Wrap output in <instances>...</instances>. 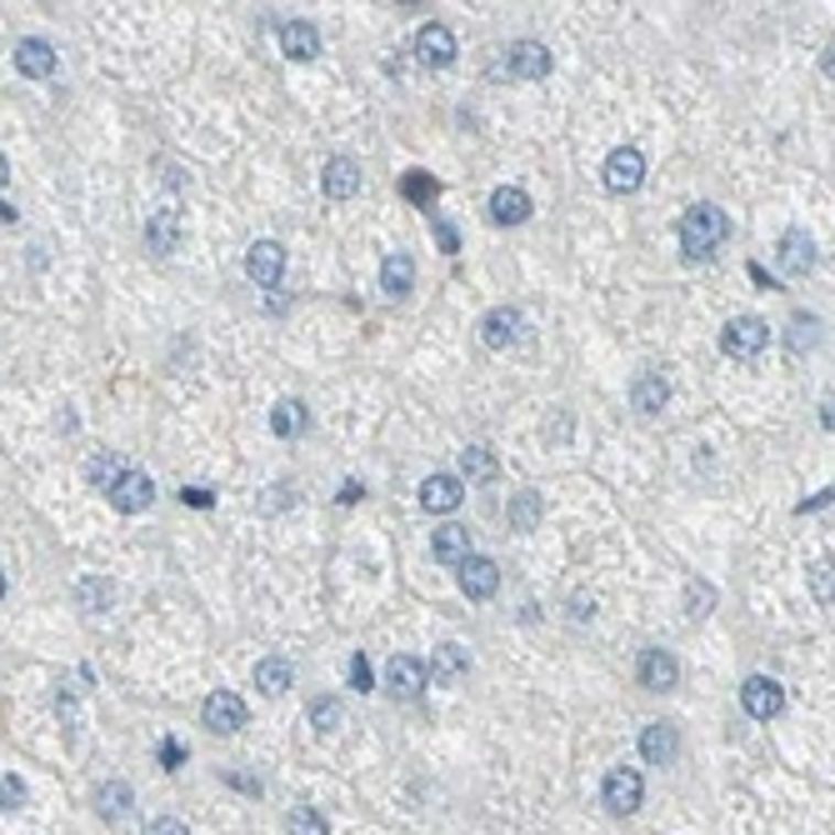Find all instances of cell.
<instances>
[{
  "instance_id": "6da1fadb",
  "label": "cell",
  "mask_w": 835,
  "mask_h": 835,
  "mask_svg": "<svg viewBox=\"0 0 835 835\" xmlns=\"http://www.w3.org/2000/svg\"><path fill=\"white\" fill-rule=\"evenodd\" d=\"M726 236H730V220H726V210L720 206H691L681 216V256L685 261H711L720 246H726Z\"/></svg>"
},
{
  "instance_id": "7a4b0ae2",
  "label": "cell",
  "mask_w": 835,
  "mask_h": 835,
  "mask_svg": "<svg viewBox=\"0 0 835 835\" xmlns=\"http://www.w3.org/2000/svg\"><path fill=\"white\" fill-rule=\"evenodd\" d=\"M551 66L555 61L541 41H516V45H506V55H500L490 71H496V76H510V80H545Z\"/></svg>"
},
{
  "instance_id": "3957f363",
  "label": "cell",
  "mask_w": 835,
  "mask_h": 835,
  "mask_svg": "<svg viewBox=\"0 0 835 835\" xmlns=\"http://www.w3.org/2000/svg\"><path fill=\"white\" fill-rule=\"evenodd\" d=\"M766 346H770V326L760 315H736V321H726V330H720V350H726L730 360H756Z\"/></svg>"
},
{
  "instance_id": "277c9868",
  "label": "cell",
  "mask_w": 835,
  "mask_h": 835,
  "mask_svg": "<svg viewBox=\"0 0 835 835\" xmlns=\"http://www.w3.org/2000/svg\"><path fill=\"white\" fill-rule=\"evenodd\" d=\"M525 315L516 311V305H490L486 315H480V346L486 350H510L525 340Z\"/></svg>"
},
{
  "instance_id": "5b68a950",
  "label": "cell",
  "mask_w": 835,
  "mask_h": 835,
  "mask_svg": "<svg viewBox=\"0 0 835 835\" xmlns=\"http://www.w3.org/2000/svg\"><path fill=\"white\" fill-rule=\"evenodd\" d=\"M640 801H646V781H640V770H630V766L606 770V785H600V805H606L610 815H636Z\"/></svg>"
},
{
  "instance_id": "8992f818",
  "label": "cell",
  "mask_w": 835,
  "mask_h": 835,
  "mask_svg": "<svg viewBox=\"0 0 835 835\" xmlns=\"http://www.w3.org/2000/svg\"><path fill=\"white\" fill-rule=\"evenodd\" d=\"M600 181H606L610 196L640 191V181H646V155H640L636 145H616V151L606 155V165H600Z\"/></svg>"
},
{
  "instance_id": "52a82bcc",
  "label": "cell",
  "mask_w": 835,
  "mask_h": 835,
  "mask_svg": "<svg viewBox=\"0 0 835 835\" xmlns=\"http://www.w3.org/2000/svg\"><path fill=\"white\" fill-rule=\"evenodd\" d=\"M246 720H250V711L236 691H210L206 705H200V726H206L210 736H236V730H246Z\"/></svg>"
},
{
  "instance_id": "ba28073f",
  "label": "cell",
  "mask_w": 835,
  "mask_h": 835,
  "mask_svg": "<svg viewBox=\"0 0 835 835\" xmlns=\"http://www.w3.org/2000/svg\"><path fill=\"white\" fill-rule=\"evenodd\" d=\"M740 705H746V716H756V720H776L785 711V685L776 681V675H746Z\"/></svg>"
},
{
  "instance_id": "9c48e42d",
  "label": "cell",
  "mask_w": 835,
  "mask_h": 835,
  "mask_svg": "<svg viewBox=\"0 0 835 835\" xmlns=\"http://www.w3.org/2000/svg\"><path fill=\"white\" fill-rule=\"evenodd\" d=\"M246 275H250V285L275 291L281 275H285V246L281 240H256V246L246 250Z\"/></svg>"
},
{
  "instance_id": "30bf717a",
  "label": "cell",
  "mask_w": 835,
  "mask_h": 835,
  "mask_svg": "<svg viewBox=\"0 0 835 835\" xmlns=\"http://www.w3.org/2000/svg\"><path fill=\"white\" fill-rule=\"evenodd\" d=\"M106 500L120 510V516H141V510L155 500V480L145 476V470H126V476L106 490Z\"/></svg>"
},
{
  "instance_id": "8fae6325",
  "label": "cell",
  "mask_w": 835,
  "mask_h": 835,
  "mask_svg": "<svg viewBox=\"0 0 835 835\" xmlns=\"http://www.w3.org/2000/svg\"><path fill=\"white\" fill-rule=\"evenodd\" d=\"M415 61L431 66V71H445L451 61H456V31L441 25V21H431L421 35H415Z\"/></svg>"
},
{
  "instance_id": "7c38bea8",
  "label": "cell",
  "mask_w": 835,
  "mask_h": 835,
  "mask_svg": "<svg viewBox=\"0 0 835 835\" xmlns=\"http://www.w3.org/2000/svg\"><path fill=\"white\" fill-rule=\"evenodd\" d=\"M425 661H415V655H391L386 661V691L395 695V701H415V695L425 691Z\"/></svg>"
},
{
  "instance_id": "4fadbf2b",
  "label": "cell",
  "mask_w": 835,
  "mask_h": 835,
  "mask_svg": "<svg viewBox=\"0 0 835 835\" xmlns=\"http://www.w3.org/2000/svg\"><path fill=\"white\" fill-rule=\"evenodd\" d=\"M675 681H681V661H675L671 651H661V646H651V651H640V685L655 695L675 691Z\"/></svg>"
},
{
  "instance_id": "5bb4252c",
  "label": "cell",
  "mask_w": 835,
  "mask_h": 835,
  "mask_svg": "<svg viewBox=\"0 0 835 835\" xmlns=\"http://www.w3.org/2000/svg\"><path fill=\"white\" fill-rule=\"evenodd\" d=\"M496 586H500V565L490 555H466L460 561V590H466V600H490Z\"/></svg>"
},
{
  "instance_id": "9a60e30c",
  "label": "cell",
  "mask_w": 835,
  "mask_h": 835,
  "mask_svg": "<svg viewBox=\"0 0 835 835\" xmlns=\"http://www.w3.org/2000/svg\"><path fill=\"white\" fill-rule=\"evenodd\" d=\"M466 500V486H460L456 476H445V470H435V476L421 480V506L431 510V516H451V510Z\"/></svg>"
},
{
  "instance_id": "2e32d148",
  "label": "cell",
  "mask_w": 835,
  "mask_h": 835,
  "mask_svg": "<svg viewBox=\"0 0 835 835\" xmlns=\"http://www.w3.org/2000/svg\"><path fill=\"white\" fill-rule=\"evenodd\" d=\"M665 401H671V380H665L661 370H640V376L630 380V405H636L640 415H661Z\"/></svg>"
},
{
  "instance_id": "e0dca14e",
  "label": "cell",
  "mask_w": 835,
  "mask_h": 835,
  "mask_svg": "<svg viewBox=\"0 0 835 835\" xmlns=\"http://www.w3.org/2000/svg\"><path fill=\"white\" fill-rule=\"evenodd\" d=\"M466 671H470V651H466V646H456V640L435 646L431 665H425V675H431L435 685H456V681H466Z\"/></svg>"
},
{
  "instance_id": "ac0fdd59",
  "label": "cell",
  "mask_w": 835,
  "mask_h": 835,
  "mask_svg": "<svg viewBox=\"0 0 835 835\" xmlns=\"http://www.w3.org/2000/svg\"><path fill=\"white\" fill-rule=\"evenodd\" d=\"M181 236H185V220L175 206H161L151 220H145V246H151L155 256H171V250L181 246Z\"/></svg>"
},
{
  "instance_id": "d6986e66",
  "label": "cell",
  "mask_w": 835,
  "mask_h": 835,
  "mask_svg": "<svg viewBox=\"0 0 835 835\" xmlns=\"http://www.w3.org/2000/svg\"><path fill=\"white\" fill-rule=\"evenodd\" d=\"M531 210L535 206L521 185H500V191H490V220H496V226H525Z\"/></svg>"
},
{
  "instance_id": "ffe728a7",
  "label": "cell",
  "mask_w": 835,
  "mask_h": 835,
  "mask_svg": "<svg viewBox=\"0 0 835 835\" xmlns=\"http://www.w3.org/2000/svg\"><path fill=\"white\" fill-rule=\"evenodd\" d=\"M15 71H21V76H31V80L55 76V45L41 41V35H25V41L15 45Z\"/></svg>"
},
{
  "instance_id": "44dd1931",
  "label": "cell",
  "mask_w": 835,
  "mask_h": 835,
  "mask_svg": "<svg viewBox=\"0 0 835 835\" xmlns=\"http://www.w3.org/2000/svg\"><path fill=\"white\" fill-rule=\"evenodd\" d=\"M640 756L651 760V766H671V760L681 756V736H675V726L655 720V726L640 730Z\"/></svg>"
},
{
  "instance_id": "7402d4cb",
  "label": "cell",
  "mask_w": 835,
  "mask_h": 835,
  "mask_svg": "<svg viewBox=\"0 0 835 835\" xmlns=\"http://www.w3.org/2000/svg\"><path fill=\"white\" fill-rule=\"evenodd\" d=\"M321 185H326L330 200H350L360 191V165L350 161V155H330L326 161V175H321Z\"/></svg>"
},
{
  "instance_id": "603a6c76",
  "label": "cell",
  "mask_w": 835,
  "mask_h": 835,
  "mask_svg": "<svg viewBox=\"0 0 835 835\" xmlns=\"http://www.w3.org/2000/svg\"><path fill=\"white\" fill-rule=\"evenodd\" d=\"M781 271L785 275H805V271H815V240L805 236V230H785L781 236Z\"/></svg>"
},
{
  "instance_id": "cb8c5ba5",
  "label": "cell",
  "mask_w": 835,
  "mask_h": 835,
  "mask_svg": "<svg viewBox=\"0 0 835 835\" xmlns=\"http://www.w3.org/2000/svg\"><path fill=\"white\" fill-rule=\"evenodd\" d=\"M281 51H285V61H315V55H321V31H315L311 21H285Z\"/></svg>"
},
{
  "instance_id": "d4e9b609",
  "label": "cell",
  "mask_w": 835,
  "mask_h": 835,
  "mask_svg": "<svg viewBox=\"0 0 835 835\" xmlns=\"http://www.w3.org/2000/svg\"><path fill=\"white\" fill-rule=\"evenodd\" d=\"M415 285V261L405 256V250H395V256H386V265H380V291L391 295V301H405Z\"/></svg>"
},
{
  "instance_id": "484cf974",
  "label": "cell",
  "mask_w": 835,
  "mask_h": 835,
  "mask_svg": "<svg viewBox=\"0 0 835 835\" xmlns=\"http://www.w3.org/2000/svg\"><path fill=\"white\" fill-rule=\"evenodd\" d=\"M431 555L441 565H460L470 555V531L466 525H441V531L431 535Z\"/></svg>"
},
{
  "instance_id": "4316f807",
  "label": "cell",
  "mask_w": 835,
  "mask_h": 835,
  "mask_svg": "<svg viewBox=\"0 0 835 835\" xmlns=\"http://www.w3.org/2000/svg\"><path fill=\"white\" fill-rule=\"evenodd\" d=\"M541 516H545L541 490H516V496H510L506 521L516 525V531H535V525H541Z\"/></svg>"
},
{
  "instance_id": "83f0119b",
  "label": "cell",
  "mask_w": 835,
  "mask_h": 835,
  "mask_svg": "<svg viewBox=\"0 0 835 835\" xmlns=\"http://www.w3.org/2000/svg\"><path fill=\"white\" fill-rule=\"evenodd\" d=\"M291 681H295V671L285 655H265V661L256 665V691H265V695H285Z\"/></svg>"
},
{
  "instance_id": "f1b7e54d",
  "label": "cell",
  "mask_w": 835,
  "mask_h": 835,
  "mask_svg": "<svg viewBox=\"0 0 835 835\" xmlns=\"http://www.w3.org/2000/svg\"><path fill=\"white\" fill-rule=\"evenodd\" d=\"M401 196L411 200L415 210H435V200H441V181L425 171H405L401 175Z\"/></svg>"
},
{
  "instance_id": "f546056e",
  "label": "cell",
  "mask_w": 835,
  "mask_h": 835,
  "mask_svg": "<svg viewBox=\"0 0 835 835\" xmlns=\"http://www.w3.org/2000/svg\"><path fill=\"white\" fill-rule=\"evenodd\" d=\"M110 600H116V586H110L106 575H86V581L76 586V606L86 610V616H100Z\"/></svg>"
},
{
  "instance_id": "4dcf8cb0",
  "label": "cell",
  "mask_w": 835,
  "mask_h": 835,
  "mask_svg": "<svg viewBox=\"0 0 835 835\" xmlns=\"http://www.w3.org/2000/svg\"><path fill=\"white\" fill-rule=\"evenodd\" d=\"M126 470H131V466H126L116 451H96V456H90V466H86V480H90L96 490H110L120 476H126Z\"/></svg>"
},
{
  "instance_id": "1f68e13d",
  "label": "cell",
  "mask_w": 835,
  "mask_h": 835,
  "mask_svg": "<svg viewBox=\"0 0 835 835\" xmlns=\"http://www.w3.org/2000/svg\"><path fill=\"white\" fill-rule=\"evenodd\" d=\"M305 720H311L315 736H336L340 730V701L336 695H315V701L305 705Z\"/></svg>"
},
{
  "instance_id": "d6a6232c",
  "label": "cell",
  "mask_w": 835,
  "mask_h": 835,
  "mask_svg": "<svg viewBox=\"0 0 835 835\" xmlns=\"http://www.w3.org/2000/svg\"><path fill=\"white\" fill-rule=\"evenodd\" d=\"M496 476V456H490L486 445H466V451H460V486H466V480H490Z\"/></svg>"
},
{
  "instance_id": "836d02e7",
  "label": "cell",
  "mask_w": 835,
  "mask_h": 835,
  "mask_svg": "<svg viewBox=\"0 0 835 835\" xmlns=\"http://www.w3.org/2000/svg\"><path fill=\"white\" fill-rule=\"evenodd\" d=\"M131 801H135V795H131V785H126V781H110V785H100V791H96V811L106 815V821H120V815L131 811Z\"/></svg>"
},
{
  "instance_id": "e575fe53",
  "label": "cell",
  "mask_w": 835,
  "mask_h": 835,
  "mask_svg": "<svg viewBox=\"0 0 835 835\" xmlns=\"http://www.w3.org/2000/svg\"><path fill=\"white\" fill-rule=\"evenodd\" d=\"M271 431L281 435V441L301 435V431H305V405H301V401H281V405L271 411Z\"/></svg>"
},
{
  "instance_id": "d590c367",
  "label": "cell",
  "mask_w": 835,
  "mask_h": 835,
  "mask_svg": "<svg viewBox=\"0 0 835 835\" xmlns=\"http://www.w3.org/2000/svg\"><path fill=\"white\" fill-rule=\"evenodd\" d=\"M285 831L291 835H330L326 815L315 811V805H291V815H285Z\"/></svg>"
},
{
  "instance_id": "8d00e7d4",
  "label": "cell",
  "mask_w": 835,
  "mask_h": 835,
  "mask_svg": "<svg viewBox=\"0 0 835 835\" xmlns=\"http://www.w3.org/2000/svg\"><path fill=\"white\" fill-rule=\"evenodd\" d=\"M685 610H691L695 620L711 616V610H716V586H711V581H701V575H695V581H685Z\"/></svg>"
},
{
  "instance_id": "74e56055",
  "label": "cell",
  "mask_w": 835,
  "mask_h": 835,
  "mask_svg": "<svg viewBox=\"0 0 835 835\" xmlns=\"http://www.w3.org/2000/svg\"><path fill=\"white\" fill-rule=\"evenodd\" d=\"M811 596L821 600V606H831V555L811 561Z\"/></svg>"
},
{
  "instance_id": "f35d334b",
  "label": "cell",
  "mask_w": 835,
  "mask_h": 835,
  "mask_svg": "<svg viewBox=\"0 0 835 835\" xmlns=\"http://www.w3.org/2000/svg\"><path fill=\"white\" fill-rule=\"evenodd\" d=\"M350 691H360V695H370V691H376V675H370L366 651H356V655H350Z\"/></svg>"
},
{
  "instance_id": "ab89813d",
  "label": "cell",
  "mask_w": 835,
  "mask_h": 835,
  "mask_svg": "<svg viewBox=\"0 0 835 835\" xmlns=\"http://www.w3.org/2000/svg\"><path fill=\"white\" fill-rule=\"evenodd\" d=\"M815 340H821V321H815V315H795V336H791V346H795V350H811Z\"/></svg>"
},
{
  "instance_id": "60d3db41",
  "label": "cell",
  "mask_w": 835,
  "mask_h": 835,
  "mask_svg": "<svg viewBox=\"0 0 835 835\" xmlns=\"http://www.w3.org/2000/svg\"><path fill=\"white\" fill-rule=\"evenodd\" d=\"M25 805V781L21 776H6L0 781V811H21Z\"/></svg>"
},
{
  "instance_id": "b9f144b4",
  "label": "cell",
  "mask_w": 835,
  "mask_h": 835,
  "mask_svg": "<svg viewBox=\"0 0 835 835\" xmlns=\"http://www.w3.org/2000/svg\"><path fill=\"white\" fill-rule=\"evenodd\" d=\"M431 226H435V246H441V256H456V250H460L456 226H451V220H441L435 210H431Z\"/></svg>"
},
{
  "instance_id": "7bdbcfd3",
  "label": "cell",
  "mask_w": 835,
  "mask_h": 835,
  "mask_svg": "<svg viewBox=\"0 0 835 835\" xmlns=\"http://www.w3.org/2000/svg\"><path fill=\"white\" fill-rule=\"evenodd\" d=\"M145 835H191V831H185L181 815H155V821L145 825Z\"/></svg>"
},
{
  "instance_id": "ee69618b",
  "label": "cell",
  "mask_w": 835,
  "mask_h": 835,
  "mask_svg": "<svg viewBox=\"0 0 835 835\" xmlns=\"http://www.w3.org/2000/svg\"><path fill=\"white\" fill-rule=\"evenodd\" d=\"M161 766H165V770L185 766V746H181V740H165V746H161Z\"/></svg>"
},
{
  "instance_id": "f6af8a7d",
  "label": "cell",
  "mask_w": 835,
  "mask_h": 835,
  "mask_svg": "<svg viewBox=\"0 0 835 835\" xmlns=\"http://www.w3.org/2000/svg\"><path fill=\"white\" fill-rule=\"evenodd\" d=\"M181 500H185V506H200V510L216 506V496H210L206 486H185V490H181Z\"/></svg>"
},
{
  "instance_id": "bcb514c9",
  "label": "cell",
  "mask_w": 835,
  "mask_h": 835,
  "mask_svg": "<svg viewBox=\"0 0 835 835\" xmlns=\"http://www.w3.org/2000/svg\"><path fill=\"white\" fill-rule=\"evenodd\" d=\"M360 490H366L360 480H346V486H340V506H346V500H360Z\"/></svg>"
},
{
  "instance_id": "7dc6e473",
  "label": "cell",
  "mask_w": 835,
  "mask_h": 835,
  "mask_svg": "<svg viewBox=\"0 0 835 835\" xmlns=\"http://www.w3.org/2000/svg\"><path fill=\"white\" fill-rule=\"evenodd\" d=\"M831 496H835V490H831V486H825V496H811V500H805V506H801V510H821V506H831Z\"/></svg>"
},
{
  "instance_id": "c3c4849f",
  "label": "cell",
  "mask_w": 835,
  "mask_h": 835,
  "mask_svg": "<svg viewBox=\"0 0 835 835\" xmlns=\"http://www.w3.org/2000/svg\"><path fill=\"white\" fill-rule=\"evenodd\" d=\"M6 185H11V161L0 155V191H6Z\"/></svg>"
},
{
  "instance_id": "681fc988",
  "label": "cell",
  "mask_w": 835,
  "mask_h": 835,
  "mask_svg": "<svg viewBox=\"0 0 835 835\" xmlns=\"http://www.w3.org/2000/svg\"><path fill=\"white\" fill-rule=\"evenodd\" d=\"M0 600H6V575H0Z\"/></svg>"
}]
</instances>
